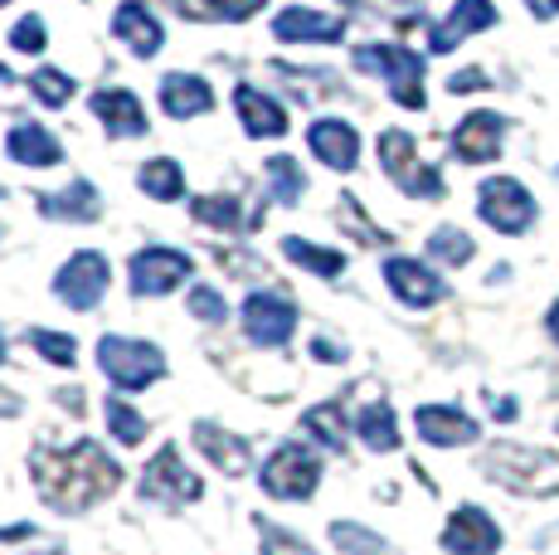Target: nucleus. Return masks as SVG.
<instances>
[{"instance_id": "1", "label": "nucleus", "mask_w": 559, "mask_h": 555, "mask_svg": "<svg viewBox=\"0 0 559 555\" xmlns=\"http://www.w3.org/2000/svg\"><path fill=\"white\" fill-rule=\"evenodd\" d=\"M29 477H35L39 497H45L53 511L79 517V511L98 507L103 497H112L117 487H122V463L107 458L103 444L79 439L73 448H35Z\"/></svg>"}, {"instance_id": "2", "label": "nucleus", "mask_w": 559, "mask_h": 555, "mask_svg": "<svg viewBox=\"0 0 559 555\" xmlns=\"http://www.w3.org/2000/svg\"><path fill=\"white\" fill-rule=\"evenodd\" d=\"M481 473L515 497H555L559 493V458L545 453V448L497 444L481 458Z\"/></svg>"}, {"instance_id": "3", "label": "nucleus", "mask_w": 559, "mask_h": 555, "mask_svg": "<svg viewBox=\"0 0 559 555\" xmlns=\"http://www.w3.org/2000/svg\"><path fill=\"white\" fill-rule=\"evenodd\" d=\"M98 366L117 390H146L166 376V356L152 341H132V336H103L98 341Z\"/></svg>"}, {"instance_id": "4", "label": "nucleus", "mask_w": 559, "mask_h": 555, "mask_svg": "<svg viewBox=\"0 0 559 555\" xmlns=\"http://www.w3.org/2000/svg\"><path fill=\"white\" fill-rule=\"evenodd\" d=\"M380 166L390 170V180L404 190V196H418V200H438V196H443V176H438L433 166L418 162L414 137L400 132V127L380 132Z\"/></svg>"}, {"instance_id": "5", "label": "nucleus", "mask_w": 559, "mask_h": 555, "mask_svg": "<svg viewBox=\"0 0 559 555\" xmlns=\"http://www.w3.org/2000/svg\"><path fill=\"white\" fill-rule=\"evenodd\" d=\"M321 483V458L307 444H283L263 463V493L277 501H307Z\"/></svg>"}, {"instance_id": "6", "label": "nucleus", "mask_w": 559, "mask_h": 555, "mask_svg": "<svg viewBox=\"0 0 559 555\" xmlns=\"http://www.w3.org/2000/svg\"><path fill=\"white\" fill-rule=\"evenodd\" d=\"M356 63L365 73H380V79L390 83L400 108H424V59L418 55H408L400 45H365Z\"/></svg>"}, {"instance_id": "7", "label": "nucleus", "mask_w": 559, "mask_h": 555, "mask_svg": "<svg viewBox=\"0 0 559 555\" xmlns=\"http://www.w3.org/2000/svg\"><path fill=\"white\" fill-rule=\"evenodd\" d=\"M477 215L497 234H525L535 224V196L515 176H491V180H481Z\"/></svg>"}, {"instance_id": "8", "label": "nucleus", "mask_w": 559, "mask_h": 555, "mask_svg": "<svg viewBox=\"0 0 559 555\" xmlns=\"http://www.w3.org/2000/svg\"><path fill=\"white\" fill-rule=\"evenodd\" d=\"M142 497L152 501H166V507H180V501H200L204 497V483L186 468V458H180L176 444H166L160 453L146 463L142 473Z\"/></svg>"}, {"instance_id": "9", "label": "nucleus", "mask_w": 559, "mask_h": 555, "mask_svg": "<svg viewBox=\"0 0 559 555\" xmlns=\"http://www.w3.org/2000/svg\"><path fill=\"white\" fill-rule=\"evenodd\" d=\"M107 283H112L107 259H103V253H93V249H83V253H73V259L59 269V278H53V293H59L73 312H88V307L103 303Z\"/></svg>"}, {"instance_id": "10", "label": "nucleus", "mask_w": 559, "mask_h": 555, "mask_svg": "<svg viewBox=\"0 0 559 555\" xmlns=\"http://www.w3.org/2000/svg\"><path fill=\"white\" fill-rule=\"evenodd\" d=\"M243 332L258 346H283L297 332V303L283 293H253L243 303Z\"/></svg>"}, {"instance_id": "11", "label": "nucleus", "mask_w": 559, "mask_h": 555, "mask_svg": "<svg viewBox=\"0 0 559 555\" xmlns=\"http://www.w3.org/2000/svg\"><path fill=\"white\" fill-rule=\"evenodd\" d=\"M190 269H195V263H190V253H180V249H142L132 259V293L160 297V293L186 283Z\"/></svg>"}, {"instance_id": "12", "label": "nucleus", "mask_w": 559, "mask_h": 555, "mask_svg": "<svg viewBox=\"0 0 559 555\" xmlns=\"http://www.w3.org/2000/svg\"><path fill=\"white\" fill-rule=\"evenodd\" d=\"M414 429H418V439L433 448H467L481 439V424L467 410H457V404H424L414 414Z\"/></svg>"}, {"instance_id": "13", "label": "nucleus", "mask_w": 559, "mask_h": 555, "mask_svg": "<svg viewBox=\"0 0 559 555\" xmlns=\"http://www.w3.org/2000/svg\"><path fill=\"white\" fill-rule=\"evenodd\" d=\"M443 551L448 555H497L501 527L481 507H457L443 527Z\"/></svg>"}, {"instance_id": "14", "label": "nucleus", "mask_w": 559, "mask_h": 555, "mask_svg": "<svg viewBox=\"0 0 559 555\" xmlns=\"http://www.w3.org/2000/svg\"><path fill=\"white\" fill-rule=\"evenodd\" d=\"M384 283H390V293L400 297L404 307H433V303H443L448 297L443 278L428 269V263H418V259H390L384 263Z\"/></svg>"}, {"instance_id": "15", "label": "nucleus", "mask_w": 559, "mask_h": 555, "mask_svg": "<svg viewBox=\"0 0 559 555\" xmlns=\"http://www.w3.org/2000/svg\"><path fill=\"white\" fill-rule=\"evenodd\" d=\"M501 137H507V122H501L497 113H472V117H462V122H457L453 152H457V162H467V166L497 162V156H501Z\"/></svg>"}, {"instance_id": "16", "label": "nucleus", "mask_w": 559, "mask_h": 555, "mask_svg": "<svg viewBox=\"0 0 559 555\" xmlns=\"http://www.w3.org/2000/svg\"><path fill=\"white\" fill-rule=\"evenodd\" d=\"M307 142H311V152H317V162H326L331 170H356V162H360V137H356V127L341 122V117L311 122Z\"/></svg>"}, {"instance_id": "17", "label": "nucleus", "mask_w": 559, "mask_h": 555, "mask_svg": "<svg viewBox=\"0 0 559 555\" xmlns=\"http://www.w3.org/2000/svg\"><path fill=\"white\" fill-rule=\"evenodd\" d=\"M190 439H195L200 458H210V463L219 468L224 477H243V473H249V444H243L239 434H229V429H224V424L200 420Z\"/></svg>"}, {"instance_id": "18", "label": "nucleus", "mask_w": 559, "mask_h": 555, "mask_svg": "<svg viewBox=\"0 0 559 555\" xmlns=\"http://www.w3.org/2000/svg\"><path fill=\"white\" fill-rule=\"evenodd\" d=\"M273 35L277 39H287V45H331V39H341L346 35V20L341 15H326V10H302V5H293V10H283V15L273 20Z\"/></svg>"}, {"instance_id": "19", "label": "nucleus", "mask_w": 559, "mask_h": 555, "mask_svg": "<svg viewBox=\"0 0 559 555\" xmlns=\"http://www.w3.org/2000/svg\"><path fill=\"white\" fill-rule=\"evenodd\" d=\"M491 25H497V5H491V0H457L453 15H448L443 25L433 29L428 49H433V55H448V49L462 45L467 35H477V29H491Z\"/></svg>"}, {"instance_id": "20", "label": "nucleus", "mask_w": 559, "mask_h": 555, "mask_svg": "<svg viewBox=\"0 0 559 555\" xmlns=\"http://www.w3.org/2000/svg\"><path fill=\"white\" fill-rule=\"evenodd\" d=\"M112 35L122 39V45H132V55L152 59L160 49V39H166V29H160V20L142 5V0H122L112 15Z\"/></svg>"}, {"instance_id": "21", "label": "nucleus", "mask_w": 559, "mask_h": 555, "mask_svg": "<svg viewBox=\"0 0 559 555\" xmlns=\"http://www.w3.org/2000/svg\"><path fill=\"white\" fill-rule=\"evenodd\" d=\"M160 108L186 122V117H200L214 108V93L200 73H166V79H160Z\"/></svg>"}, {"instance_id": "22", "label": "nucleus", "mask_w": 559, "mask_h": 555, "mask_svg": "<svg viewBox=\"0 0 559 555\" xmlns=\"http://www.w3.org/2000/svg\"><path fill=\"white\" fill-rule=\"evenodd\" d=\"M93 113L103 117V127L112 137H142L146 132V108L136 103V93H127V88L93 93Z\"/></svg>"}, {"instance_id": "23", "label": "nucleus", "mask_w": 559, "mask_h": 555, "mask_svg": "<svg viewBox=\"0 0 559 555\" xmlns=\"http://www.w3.org/2000/svg\"><path fill=\"white\" fill-rule=\"evenodd\" d=\"M234 108H239V122H243V132L249 137H283L287 132V113L277 108L267 93L249 88V83L234 88Z\"/></svg>"}, {"instance_id": "24", "label": "nucleus", "mask_w": 559, "mask_h": 555, "mask_svg": "<svg viewBox=\"0 0 559 555\" xmlns=\"http://www.w3.org/2000/svg\"><path fill=\"white\" fill-rule=\"evenodd\" d=\"M5 146H10V156H15L20 166H59V162H63L59 137H53L49 127H35V122L15 127Z\"/></svg>"}, {"instance_id": "25", "label": "nucleus", "mask_w": 559, "mask_h": 555, "mask_svg": "<svg viewBox=\"0 0 559 555\" xmlns=\"http://www.w3.org/2000/svg\"><path fill=\"white\" fill-rule=\"evenodd\" d=\"M39 210H45L49 220H73V224H93L103 210L98 190L88 186V180H73L69 190H59V196H39Z\"/></svg>"}, {"instance_id": "26", "label": "nucleus", "mask_w": 559, "mask_h": 555, "mask_svg": "<svg viewBox=\"0 0 559 555\" xmlns=\"http://www.w3.org/2000/svg\"><path fill=\"white\" fill-rule=\"evenodd\" d=\"M356 429H360V444L370 448V453H394V448H400V424H394L390 404H370V410H360Z\"/></svg>"}, {"instance_id": "27", "label": "nucleus", "mask_w": 559, "mask_h": 555, "mask_svg": "<svg viewBox=\"0 0 559 555\" xmlns=\"http://www.w3.org/2000/svg\"><path fill=\"white\" fill-rule=\"evenodd\" d=\"M302 424H307V434L321 448H331V453H346L350 429H346V414H341V404H311Z\"/></svg>"}, {"instance_id": "28", "label": "nucleus", "mask_w": 559, "mask_h": 555, "mask_svg": "<svg viewBox=\"0 0 559 555\" xmlns=\"http://www.w3.org/2000/svg\"><path fill=\"white\" fill-rule=\"evenodd\" d=\"M136 186H142L152 200H180L186 196V170L170 162V156H156V162H146L136 170Z\"/></svg>"}, {"instance_id": "29", "label": "nucleus", "mask_w": 559, "mask_h": 555, "mask_svg": "<svg viewBox=\"0 0 559 555\" xmlns=\"http://www.w3.org/2000/svg\"><path fill=\"white\" fill-rule=\"evenodd\" d=\"M283 253L297 263V269H307L317 278H341V269H346V253L321 249V244H307V239H283Z\"/></svg>"}, {"instance_id": "30", "label": "nucleus", "mask_w": 559, "mask_h": 555, "mask_svg": "<svg viewBox=\"0 0 559 555\" xmlns=\"http://www.w3.org/2000/svg\"><path fill=\"white\" fill-rule=\"evenodd\" d=\"M472 253H477V244H472V234H462L457 224H443V229L428 234V259L448 263V269H462Z\"/></svg>"}, {"instance_id": "31", "label": "nucleus", "mask_w": 559, "mask_h": 555, "mask_svg": "<svg viewBox=\"0 0 559 555\" xmlns=\"http://www.w3.org/2000/svg\"><path fill=\"white\" fill-rule=\"evenodd\" d=\"M190 215H195L200 224H210V229H249L234 196H195L190 200Z\"/></svg>"}, {"instance_id": "32", "label": "nucleus", "mask_w": 559, "mask_h": 555, "mask_svg": "<svg viewBox=\"0 0 559 555\" xmlns=\"http://www.w3.org/2000/svg\"><path fill=\"white\" fill-rule=\"evenodd\" d=\"M267 186H273L277 205H297L302 190H307V176H302V166H297L293 156H273V162H267Z\"/></svg>"}, {"instance_id": "33", "label": "nucleus", "mask_w": 559, "mask_h": 555, "mask_svg": "<svg viewBox=\"0 0 559 555\" xmlns=\"http://www.w3.org/2000/svg\"><path fill=\"white\" fill-rule=\"evenodd\" d=\"M331 541L346 555H394L370 527H360V521H331Z\"/></svg>"}, {"instance_id": "34", "label": "nucleus", "mask_w": 559, "mask_h": 555, "mask_svg": "<svg viewBox=\"0 0 559 555\" xmlns=\"http://www.w3.org/2000/svg\"><path fill=\"white\" fill-rule=\"evenodd\" d=\"M190 20H249L263 0H176Z\"/></svg>"}, {"instance_id": "35", "label": "nucleus", "mask_w": 559, "mask_h": 555, "mask_svg": "<svg viewBox=\"0 0 559 555\" xmlns=\"http://www.w3.org/2000/svg\"><path fill=\"white\" fill-rule=\"evenodd\" d=\"M107 429L117 434V444H127V448H136L146 439V429H152V424L142 420V414L132 410V404L127 400H107Z\"/></svg>"}, {"instance_id": "36", "label": "nucleus", "mask_w": 559, "mask_h": 555, "mask_svg": "<svg viewBox=\"0 0 559 555\" xmlns=\"http://www.w3.org/2000/svg\"><path fill=\"white\" fill-rule=\"evenodd\" d=\"M29 346H35L45 361H53V366H73V361H79V346H73V336L49 332V327H35V332H29Z\"/></svg>"}, {"instance_id": "37", "label": "nucleus", "mask_w": 559, "mask_h": 555, "mask_svg": "<svg viewBox=\"0 0 559 555\" xmlns=\"http://www.w3.org/2000/svg\"><path fill=\"white\" fill-rule=\"evenodd\" d=\"M258 546H263V555H317L302 536H293V531L273 527V521H258Z\"/></svg>"}, {"instance_id": "38", "label": "nucleus", "mask_w": 559, "mask_h": 555, "mask_svg": "<svg viewBox=\"0 0 559 555\" xmlns=\"http://www.w3.org/2000/svg\"><path fill=\"white\" fill-rule=\"evenodd\" d=\"M29 93H35L45 108H59V103H69L73 79H69V73H59V69H39L35 79H29Z\"/></svg>"}, {"instance_id": "39", "label": "nucleus", "mask_w": 559, "mask_h": 555, "mask_svg": "<svg viewBox=\"0 0 559 555\" xmlns=\"http://www.w3.org/2000/svg\"><path fill=\"white\" fill-rule=\"evenodd\" d=\"M186 307H190V312L200 317V322H214V327H219L224 317H229V303H224V297L214 293V287H190Z\"/></svg>"}, {"instance_id": "40", "label": "nucleus", "mask_w": 559, "mask_h": 555, "mask_svg": "<svg viewBox=\"0 0 559 555\" xmlns=\"http://www.w3.org/2000/svg\"><path fill=\"white\" fill-rule=\"evenodd\" d=\"M10 45L20 49V55H39L45 49V25H39V15H25L15 29H10Z\"/></svg>"}, {"instance_id": "41", "label": "nucleus", "mask_w": 559, "mask_h": 555, "mask_svg": "<svg viewBox=\"0 0 559 555\" xmlns=\"http://www.w3.org/2000/svg\"><path fill=\"white\" fill-rule=\"evenodd\" d=\"M341 215H346V229L356 234V239H365V244H384V234L365 224V215H360V205H356V200H341Z\"/></svg>"}, {"instance_id": "42", "label": "nucleus", "mask_w": 559, "mask_h": 555, "mask_svg": "<svg viewBox=\"0 0 559 555\" xmlns=\"http://www.w3.org/2000/svg\"><path fill=\"white\" fill-rule=\"evenodd\" d=\"M481 83H487V73H481V69H467V73H453V79H448V88H453V93H467V88H481Z\"/></svg>"}, {"instance_id": "43", "label": "nucleus", "mask_w": 559, "mask_h": 555, "mask_svg": "<svg viewBox=\"0 0 559 555\" xmlns=\"http://www.w3.org/2000/svg\"><path fill=\"white\" fill-rule=\"evenodd\" d=\"M20 414V394L15 390H0V420H15Z\"/></svg>"}, {"instance_id": "44", "label": "nucleus", "mask_w": 559, "mask_h": 555, "mask_svg": "<svg viewBox=\"0 0 559 555\" xmlns=\"http://www.w3.org/2000/svg\"><path fill=\"white\" fill-rule=\"evenodd\" d=\"M311 356H321V361H346V346H331V341H317V346H311Z\"/></svg>"}, {"instance_id": "45", "label": "nucleus", "mask_w": 559, "mask_h": 555, "mask_svg": "<svg viewBox=\"0 0 559 555\" xmlns=\"http://www.w3.org/2000/svg\"><path fill=\"white\" fill-rule=\"evenodd\" d=\"M531 10L540 20H550V15H559V0H531Z\"/></svg>"}, {"instance_id": "46", "label": "nucleus", "mask_w": 559, "mask_h": 555, "mask_svg": "<svg viewBox=\"0 0 559 555\" xmlns=\"http://www.w3.org/2000/svg\"><path fill=\"white\" fill-rule=\"evenodd\" d=\"M491 410H497L501 420H515V400H491Z\"/></svg>"}, {"instance_id": "47", "label": "nucleus", "mask_w": 559, "mask_h": 555, "mask_svg": "<svg viewBox=\"0 0 559 555\" xmlns=\"http://www.w3.org/2000/svg\"><path fill=\"white\" fill-rule=\"evenodd\" d=\"M545 327H550V336H555V341H559V303H555V307H550V317H545Z\"/></svg>"}, {"instance_id": "48", "label": "nucleus", "mask_w": 559, "mask_h": 555, "mask_svg": "<svg viewBox=\"0 0 559 555\" xmlns=\"http://www.w3.org/2000/svg\"><path fill=\"white\" fill-rule=\"evenodd\" d=\"M29 555H69V551H59V546H49V551H29Z\"/></svg>"}, {"instance_id": "49", "label": "nucleus", "mask_w": 559, "mask_h": 555, "mask_svg": "<svg viewBox=\"0 0 559 555\" xmlns=\"http://www.w3.org/2000/svg\"><path fill=\"white\" fill-rule=\"evenodd\" d=\"M0 361H5V341H0Z\"/></svg>"}, {"instance_id": "50", "label": "nucleus", "mask_w": 559, "mask_h": 555, "mask_svg": "<svg viewBox=\"0 0 559 555\" xmlns=\"http://www.w3.org/2000/svg\"><path fill=\"white\" fill-rule=\"evenodd\" d=\"M0 536H5V531H0Z\"/></svg>"}]
</instances>
